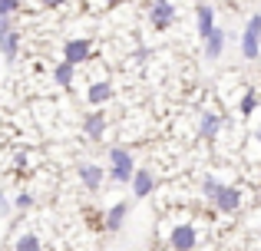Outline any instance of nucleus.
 I'll list each match as a JSON object with an SVG mask.
<instances>
[{"mask_svg":"<svg viewBox=\"0 0 261 251\" xmlns=\"http://www.w3.org/2000/svg\"><path fill=\"white\" fill-rule=\"evenodd\" d=\"M205 195H208L212 202H215L222 212H235L238 205H242V195H238V188H228V185H218L215 179L205 182Z\"/></svg>","mask_w":261,"mask_h":251,"instance_id":"1","label":"nucleus"},{"mask_svg":"<svg viewBox=\"0 0 261 251\" xmlns=\"http://www.w3.org/2000/svg\"><path fill=\"white\" fill-rule=\"evenodd\" d=\"M109 162H113V179L116 182L133 179V159H129L126 149H113V152H109Z\"/></svg>","mask_w":261,"mask_h":251,"instance_id":"2","label":"nucleus"},{"mask_svg":"<svg viewBox=\"0 0 261 251\" xmlns=\"http://www.w3.org/2000/svg\"><path fill=\"white\" fill-rule=\"evenodd\" d=\"M258 33H261V17H251L248 20V30H245V46H242L245 60H255L258 57Z\"/></svg>","mask_w":261,"mask_h":251,"instance_id":"3","label":"nucleus"},{"mask_svg":"<svg viewBox=\"0 0 261 251\" xmlns=\"http://www.w3.org/2000/svg\"><path fill=\"white\" fill-rule=\"evenodd\" d=\"M195 228H192V225H178L175 228V232H172V248L175 251H192V248H195Z\"/></svg>","mask_w":261,"mask_h":251,"instance_id":"4","label":"nucleus"},{"mask_svg":"<svg viewBox=\"0 0 261 251\" xmlns=\"http://www.w3.org/2000/svg\"><path fill=\"white\" fill-rule=\"evenodd\" d=\"M63 53H66V60H63V63H83V60L89 57V43H86V40H70V43H66L63 46Z\"/></svg>","mask_w":261,"mask_h":251,"instance_id":"5","label":"nucleus"},{"mask_svg":"<svg viewBox=\"0 0 261 251\" xmlns=\"http://www.w3.org/2000/svg\"><path fill=\"white\" fill-rule=\"evenodd\" d=\"M172 17H175V10H172V4H169V0H155V4H152V23L159 26V30L172 23Z\"/></svg>","mask_w":261,"mask_h":251,"instance_id":"6","label":"nucleus"},{"mask_svg":"<svg viewBox=\"0 0 261 251\" xmlns=\"http://www.w3.org/2000/svg\"><path fill=\"white\" fill-rule=\"evenodd\" d=\"M126 212H129V202H119V205H113L106 212V221H102V225H106V232H119L122 228V218H126Z\"/></svg>","mask_w":261,"mask_h":251,"instance_id":"7","label":"nucleus"},{"mask_svg":"<svg viewBox=\"0 0 261 251\" xmlns=\"http://www.w3.org/2000/svg\"><path fill=\"white\" fill-rule=\"evenodd\" d=\"M152 188H155V179L149 172H133V192H136V199H146Z\"/></svg>","mask_w":261,"mask_h":251,"instance_id":"8","label":"nucleus"},{"mask_svg":"<svg viewBox=\"0 0 261 251\" xmlns=\"http://www.w3.org/2000/svg\"><path fill=\"white\" fill-rule=\"evenodd\" d=\"M80 175H83V185L89 192H96L102 185V169L99 165H80Z\"/></svg>","mask_w":261,"mask_h":251,"instance_id":"9","label":"nucleus"},{"mask_svg":"<svg viewBox=\"0 0 261 251\" xmlns=\"http://www.w3.org/2000/svg\"><path fill=\"white\" fill-rule=\"evenodd\" d=\"M222 43H225V33L222 30H212L208 37H205V53H208V60H215L218 53H222Z\"/></svg>","mask_w":261,"mask_h":251,"instance_id":"10","label":"nucleus"},{"mask_svg":"<svg viewBox=\"0 0 261 251\" xmlns=\"http://www.w3.org/2000/svg\"><path fill=\"white\" fill-rule=\"evenodd\" d=\"M212 30H215V13H212V7H198V33L208 37Z\"/></svg>","mask_w":261,"mask_h":251,"instance_id":"11","label":"nucleus"},{"mask_svg":"<svg viewBox=\"0 0 261 251\" xmlns=\"http://www.w3.org/2000/svg\"><path fill=\"white\" fill-rule=\"evenodd\" d=\"M102 129H106V116H102V113H93V116L86 119V135L89 139H102Z\"/></svg>","mask_w":261,"mask_h":251,"instance_id":"12","label":"nucleus"},{"mask_svg":"<svg viewBox=\"0 0 261 251\" xmlns=\"http://www.w3.org/2000/svg\"><path fill=\"white\" fill-rule=\"evenodd\" d=\"M109 96H113V86H109V83H96V86H89V103H93V106L106 103Z\"/></svg>","mask_w":261,"mask_h":251,"instance_id":"13","label":"nucleus"},{"mask_svg":"<svg viewBox=\"0 0 261 251\" xmlns=\"http://www.w3.org/2000/svg\"><path fill=\"white\" fill-rule=\"evenodd\" d=\"M17 43H20L17 33H7V37H0V50H4V57H7V60L17 57Z\"/></svg>","mask_w":261,"mask_h":251,"instance_id":"14","label":"nucleus"},{"mask_svg":"<svg viewBox=\"0 0 261 251\" xmlns=\"http://www.w3.org/2000/svg\"><path fill=\"white\" fill-rule=\"evenodd\" d=\"M218 126H222V119H218L215 113H205V116H202V135H215Z\"/></svg>","mask_w":261,"mask_h":251,"instance_id":"15","label":"nucleus"},{"mask_svg":"<svg viewBox=\"0 0 261 251\" xmlns=\"http://www.w3.org/2000/svg\"><path fill=\"white\" fill-rule=\"evenodd\" d=\"M17 251H40V238H37L33 232H27L23 238L17 241Z\"/></svg>","mask_w":261,"mask_h":251,"instance_id":"16","label":"nucleus"},{"mask_svg":"<svg viewBox=\"0 0 261 251\" xmlns=\"http://www.w3.org/2000/svg\"><path fill=\"white\" fill-rule=\"evenodd\" d=\"M57 83H60V86H70V83H73V66H70V63H60V66H57Z\"/></svg>","mask_w":261,"mask_h":251,"instance_id":"17","label":"nucleus"},{"mask_svg":"<svg viewBox=\"0 0 261 251\" xmlns=\"http://www.w3.org/2000/svg\"><path fill=\"white\" fill-rule=\"evenodd\" d=\"M255 106H258V96H255V93H248V96L242 99V113H245V116H251V113H255Z\"/></svg>","mask_w":261,"mask_h":251,"instance_id":"18","label":"nucleus"},{"mask_svg":"<svg viewBox=\"0 0 261 251\" xmlns=\"http://www.w3.org/2000/svg\"><path fill=\"white\" fill-rule=\"evenodd\" d=\"M13 10H17V0H0V20H7Z\"/></svg>","mask_w":261,"mask_h":251,"instance_id":"19","label":"nucleus"},{"mask_svg":"<svg viewBox=\"0 0 261 251\" xmlns=\"http://www.w3.org/2000/svg\"><path fill=\"white\" fill-rule=\"evenodd\" d=\"M27 205H33V195L30 192H20L17 195V208H27Z\"/></svg>","mask_w":261,"mask_h":251,"instance_id":"20","label":"nucleus"},{"mask_svg":"<svg viewBox=\"0 0 261 251\" xmlns=\"http://www.w3.org/2000/svg\"><path fill=\"white\" fill-rule=\"evenodd\" d=\"M10 33V20H0V37H7Z\"/></svg>","mask_w":261,"mask_h":251,"instance_id":"21","label":"nucleus"},{"mask_svg":"<svg viewBox=\"0 0 261 251\" xmlns=\"http://www.w3.org/2000/svg\"><path fill=\"white\" fill-rule=\"evenodd\" d=\"M10 212V205H7V199H4V192H0V215H7Z\"/></svg>","mask_w":261,"mask_h":251,"instance_id":"22","label":"nucleus"},{"mask_svg":"<svg viewBox=\"0 0 261 251\" xmlns=\"http://www.w3.org/2000/svg\"><path fill=\"white\" fill-rule=\"evenodd\" d=\"M43 4H46V7H60V4H63V0H43Z\"/></svg>","mask_w":261,"mask_h":251,"instance_id":"23","label":"nucleus"},{"mask_svg":"<svg viewBox=\"0 0 261 251\" xmlns=\"http://www.w3.org/2000/svg\"><path fill=\"white\" fill-rule=\"evenodd\" d=\"M106 4H119V0H106Z\"/></svg>","mask_w":261,"mask_h":251,"instance_id":"24","label":"nucleus"}]
</instances>
